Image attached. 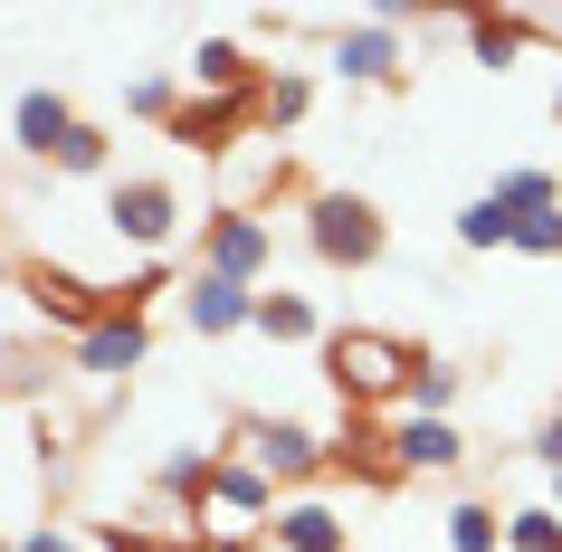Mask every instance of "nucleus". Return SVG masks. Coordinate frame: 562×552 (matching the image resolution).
I'll list each match as a JSON object with an SVG mask.
<instances>
[{"label": "nucleus", "mask_w": 562, "mask_h": 552, "mask_svg": "<svg viewBox=\"0 0 562 552\" xmlns=\"http://www.w3.org/2000/svg\"><path fill=\"white\" fill-rule=\"evenodd\" d=\"M220 448H201V438H181V448H162V466H153V486H162V505H181V515H191V505H201L210 495V476H220Z\"/></svg>", "instance_id": "nucleus-15"}, {"label": "nucleus", "mask_w": 562, "mask_h": 552, "mask_svg": "<svg viewBox=\"0 0 562 552\" xmlns=\"http://www.w3.org/2000/svg\"><path fill=\"white\" fill-rule=\"evenodd\" d=\"M533 458H543V466H553V476H562V409H553V419H543V429H533Z\"/></svg>", "instance_id": "nucleus-29"}, {"label": "nucleus", "mask_w": 562, "mask_h": 552, "mask_svg": "<svg viewBox=\"0 0 562 552\" xmlns=\"http://www.w3.org/2000/svg\"><path fill=\"white\" fill-rule=\"evenodd\" d=\"M305 248L325 267H382L391 219L362 201V191H315V201H305Z\"/></svg>", "instance_id": "nucleus-4"}, {"label": "nucleus", "mask_w": 562, "mask_h": 552, "mask_svg": "<svg viewBox=\"0 0 562 552\" xmlns=\"http://www.w3.org/2000/svg\"><path fill=\"white\" fill-rule=\"evenodd\" d=\"M267 258H277V219H258V210H210V219H201V267H210V277L258 286Z\"/></svg>", "instance_id": "nucleus-5"}, {"label": "nucleus", "mask_w": 562, "mask_h": 552, "mask_svg": "<svg viewBox=\"0 0 562 552\" xmlns=\"http://www.w3.org/2000/svg\"><path fill=\"white\" fill-rule=\"evenodd\" d=\"M525 10H468V48H476V67H496V77H505V67H515V58H525Z\"/></svg>", "instance_id": "nucleus-19"}, {"label": "nucleus", "mask_w": 562, "mask_h": 552, "mask_svg": "<svg viewBox=\"0 0 562 552\" xmlns=\"http://www.w3.org/2000/svg\"><path fill=\"white\" fill-rule=\"evenodd\" d=\"M448 401H458V372L419 352V372H411V391H401V409H411V419H448Z\"/></svg>", "instance_id": "nucleus-22"}, {"label": "nucleus", "mask_w": 562, "mask_h": 552, "mask_svg": "<svg viewBox=\"0 0 562 552\" xmlns=\"http://www.w3.org/2000/svg\"><path fill=\"white\" fill-rule=\"evenodd\" d=\"M181 95H191V87H181V77H134V87H124V105H134V115H144V124H162V134H172Z\"/></svg>", "instance_id": "nucleus-25"}, {"label": "nucleus", "mask_w": 562, "mask_h": 552, "mask_svg": "<svg viewBox=\"0 0 562 552\" xmlns=\"http://www.w3.org/2000/svg\"><path fill=\"white\" fill-rule=\"evenodd\" d=\"M334 77H344V87H401V77H411L401 30H382V20H344V30H334Z\"/></svg>", "instance_id": "nucleus-7"}, {"label": "nucleus", "mask_w": 562, "mask_h": 552, "mask_svg": "<svg viewBox=\"0 0 562 552\" xmlns=\"http://www.w3.org/2000/svg\"><path fill=\"white\" fill-rule=\"evenodd\" d=\"M458 248H476V258H486V248H515V219H505V210L476 191V201L458 210Z\"/></svg>", "instance_id": "nucleus-23"}, {"label": "nucleus", "mask_w": 562, "mask_h": 552, "mask_svg": "<svg viewBox=\"0 0 562 552\" xmlns=\"http://www.w3.org/2000/svg\"><path fill=\"white\" fill-rule=\"evenodd\" d=\"M553 115H562V87H553Z\"/></svg>", "instance_id": "nucleus-31"}, {"label": "nucleus", "mask_w": 562, "mask_h": 552, "mask_svg": "<svg viewBox=\"0 0 562 552\" xmlns=\"http://www.w3.org/2000/svg\"><path fill=\"white\" fill-rule=\"evenodd\" d=\"M229 458L286 495V486H315V476L334 466V438H315L305 419H238V429H229Z\"/></svg>", "instance_id": "nucleus-2"}, {"label": "nucleus", "mask_w": 562, "mask_h": 552, "mask_svg": "<svg viewBox=\"0 0 562 552\" xmlns=\"http://www.w3.org/2000/svg\"><path fill=\"white\" fill-rule=\"evenodd\" d=\"M181 324H191L201 343H229V334H248V324H258V286H229V277L191 267V286H181Z\"/></svg>", "instance_id": "nucleus-8"}, {"label": "nucleus", "mask_w": 562, "mask_h": 552, "mask_svg": "<svg viewBox=\"0 0 562 552\" xmlns=\"http://www.w3.org/2000/svg\"><path fill=\"white\" fill-rule=\"evenodd\" d=\"M77 124H87V115H77V105H67L58 87H30L20 105H10V134H20V153H30V162H58Z\"/></svg>", "instance_id": "nucleus-12"}, {"label": "nucleus", "mask_w": 562, "mask_h": 552, "mask_svg": "<svg viewBox=\"0 0 562 552\" xmlns=\"http://www.w3.org/2000/svg\"><path fill=\"white\" fill-rule=\"evenodd\" d=\"M334 466L362 476V486H391V476H401V466H391V429H372V419L353 409V429H334Z\"/></svg>", "instance_id": "nucleus-17"}, {"label": "nucleus", "mask_w": 562, "mask_h": 552, "mask_svg": "<svg viewBox=\"0 0 562 552\" xmlns=\"http://www.w3.org/2000/svg\"><path fill=\"white\" fill-rule=\"evenodd\" d=\"M505 552H562V505H525V515H505Z\"/></svg>", "instance_id": "nucleus-24"}, {"label": "nucleus", "mask_w": 562, "mask_h": 552, "mask_svg": "<svg viewBox=\"0 0 562 552\" xmlns=\"http://www.w3.org/2000/svg\"><path fill=\"white\" fill-rule=\"evenodd\" d=\"M248 124H258V95H181L172 144H181V153H229Z\"/></svg>", "instance_id": "nucleus-11"}, {"label": "nucleus", "mask_w": 562, "mask_h": 552, "mask_svg": "<svg viewBox=\"0 0 562 552\" xmlns=\"http://www.w3.org/2000/svg\"><path fill=\"white\" fill-rule=\"evenodd\" d=\"M105 219H115V238L124 248H172V229H181V191L162 172H124L115 191H105Z\"/></svg>", "instance_id": "nucleus-6"}, {"label": "nucleus", "mask_w": 562, "mask_h": 552, "mask_svg": "<svg viewBox=\"0 0 562 552\" xmlns=\"http://www.w3.org/2000/svg\"><path fill=\"white\" fill-rule=\"evenodd\" d=\"M144 352H153V315H105L77 334V372L87 381H124V372H144Z\"/></svg>", "instance_id": "nucleus-9"}, {"label": "nucleus", "mask_w": 562, "mask_h": 552, "mask_svg": "<svg viewBox=\"0 0 562 552\" xmlns=\"http://www.w3.org/2000/svg\"><path fill=\"white\" fill-rule=\"evenodd\" d=\"M486 201H496L505 219H533V210H562V172H543V162H505Z\"/></svg>", "instance_id": "nucleus-18"}, {"label": "nucleus", "mask_w": 562, "mask_h": 552, "mask_svg": "<svg viewBox=\"0 0 562 552\" xmlns=\"http://www.w3.org/2000/svg\"><path fill=\"white\" fill-rule=\"evenodd\" d=\"M248 334H267V343H334L325 315H315V295H296V286L258 295V324H248Z\"/></svg>", "instance_id": "nucleus-16"}, {"label": "nucleus", "mask_w": 562, "mask_h": 552, "mask_svg": "<svg viewBox=\"0 0 562 552\" xmlns=\"http://www.w3.org/2000/svg\"><path fill=\"white\" fill-rule=\"evenodd\" d=\"M10 552H87V543H77L67 523H38V533H20V543H10Z\"/></svg>", "instance_id": "nucleus-28"}, {"label": "nucleus", "mask_w": 562, "mask_h": 552, "mask_svg": "<svg viewBox=\"0 0 562 552\" xmlns=\"http://www.w3.org/2000/svg\"><path fill=\"white\" fill-rule=\"evenodd\" d=\"M515 248H525V258H562V210H533V219H515Z\"/></svg>", "instance_id": "nucleus-27"}, {"label": "nucleus", "mask_w": 562, "mask_h": 552, "mask_svg": "<svg viewBox=\"0 0 562 552\" xmlns=\"http://www.w3.org/2000/svg\"><path fill=\"white\" fill-rule=\"evenodd\" d=\"M391 466L401 476H458L468 466V438H458V419H391Z\"/></svg>", "instance_id": "nucleus-10"}, {"label": "nucleus", "mask_w": 562, "mask_h": 552, "mask_svg": "<svg viewBox=\"0 0 562 552\" xmlns=\"http://www.w3.org/2000/svg\"><path fill=\"white\" fill-rule=\"evenodd\" d=\"M105 162H115V144H105V124H77V134H67V153H58V172H105Z\"/></svg>", "instance_id": "nucleus-26"}, {"label": "nucleus", "mask_w": 562, "mask_h": 552, "mask_svg": "<svg viewBox=\"0 0 562 552\" xmlns=\"http://www.w3.org/2000/svg\"><path fill=\"white\" fill-rule=\"evenodd\" d=\"M191 523L210 533V552H248V543H267V533H277V486H267V476H248V466L229 458L220 476H210V495L191 505Z\"/></svg>", "instance_id": "nucleus-3"}, {"label": "nucleus", "mask_w": 562, "mask_h": 552, "mask_svg": "<svg viewBox=\"0 0 562 552\" xmlns=\"http://www.w3.org/2000/svg\"><path fill=\"white\" fill-rule=\"evenodd\" d=\"M553 505H562V476H553Z\"/></svg>", "instance_id": "nucleus-32"}, {"label": "nucleus", "mask_w": 562, "mask_h": 552, "mask_svg": "<svg viewBox=\"0 0 562 552\" xmlns=\"http://www.w3.org/2000/svg\"><path fill=\"white\" fill-rule=\"evenodd\" d=\"M411 372H419V352L401 343V334H382V324H344V334L325 343V381H334V401H344V409L401 401Z\"/></svg>", "instance_id": "nucleus-1"}, {"label": "nucleus", "mask_w": 562, "mask_h": 552, "mask_svg": "<svg viewBox=\"0 0 562 552\" xmlns=\"http://www.w3.org/2000/svg\"><path fill=\"white\" fill-rule=\"evenodd\" d=\"M277 552H353V523H344V505H325V495H296V505H277V533H267Z\"/></svg>", "instance_id": "nucleus-13"}, {"label": "nucleus", "mask_w": 562, "mask_h": 552, "mask_svg": "<svg viewBox=\"0 0 562 552\" xmlns=\"http://www.w3.org/2000/svg\"><path fill=\"white\" fill-rule=\"evenodd\" d=\"M10 277H20V267H10V248H0V286H10Z\"/></svg>", "instance_id": "nucleus-30"}, {"label": "nucleus", "mask_w": 562, "mask_h": 552, "mask_svg": "<svg viewBox=\"0 0 562 552\" xmlns=\"http://www.w3.org/2000/svg\"><path fill=\"white\" fill-rule=\"evenodd\" d=\"M448 552H505V515L496 505H448Z\"/></svg>", "instance_id": "nucleus-21"}, {"label": "nucleus", "mask_w": 562, "mask_h": 552, "mask_svg": "<svg viewBox=\"0 0 562 552\" xmlns=\"http://www.w3.org/2000/svg\"><path fill=\"white\" fill-rule=\"evenodd\" d=\"M305 105H315V87H305L296 67H267V87H258V124H267V134L305 124Z\"/></svg>", "instance_id": "nucleus-20"}, {"label": "nucleus", "mask_w": 562, "mask_h": 552, "mask_svg": "<svg viewBox=\"0 0 562 552\" xmlns=\"http://www.w3.org/2000/svg\"><path fill=\"white\" fill-rule=\"evenodd\" d=\"M181 87H191V95H258L267 67L248 58L238 38H201V48H191V67H181Z\"/></svg>", "instance_id": "nucleus-14"}]
</instances>
